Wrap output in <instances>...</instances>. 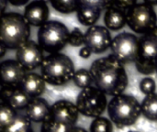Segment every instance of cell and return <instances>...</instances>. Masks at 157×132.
<instances>
[{"label": "cell", "instance_id": "27", "mask_svg": "<svg viewBox=\"0 0 157 132\" xmlns=\"http://www.w3.org/2000/svg\"><path fill=\"white\" fill-rule=\"evenodd\" d=\"M111 5V0H78V6L94 8L97 10H106Z\"/></svg>", "mask_w": 157, "mask_h": 132}, {"label": "cell", "instance_id": "33", "mask_svg": "<svg viewBox=\"0 0 157 132\" xmlns=\"http://www.w3.org/2000/svg\"><path fill=\"white\" fill-rule=\"evenodd\" d=\"M29 0H7L8 3H10L14 6H22L29 3Z\"/></svg>", "mask_w": 157, "mask_h": 132}, {"label": "cell", "instance_id": "35", "mask_svg": "<svg viewBox=\"0 0 157 132\" xmlns=\"http://www.w3.org/2000/svg\"><path fill=\"white\" fill-rule=\"evenodd\" d=\"M6 6H7V0H0V16L5 13Z\"/></svg>", "mask_w": 157, "mask_h": 132}, {"label": "cell", "instance_id": "16", "mask_svg": "<svg viewBox=\"0 0 157 132\" xmlns=\"http://www.w3.org/2000/svg\"><path fill=\"white\" fill-rule=\"evenodd\" d=\"M126 12L113 5H110L105 11L104 23L108 29L118 31L126 25Z\"/></svg>", "mask_w": 157, "mask_h": 132}, {"label": "cell", "instance_id": "26", "mask_svg": "<svg viewBox=\"0 0 157 132\" xmlns=\"http://www.w3.org/2000/svg\"><path fill=\"white\" fill-rule=\"evenodd\" d=\"M89 132H113V123L101 116L95 118L90 124Z\"/></svg>", "mask_w": 157, "mask_h": 132}, {"label": "cell", "instance_id": "12", "mask_svg": "<svg viewBox=\"0 0 157 132\" xmlns=\"http://www.w3.org/2000/svg\"><path fill=\"white\" fill-rule=\"evenodd\" d=\"M78 117L79 111L75 104L69 100H58L51 106L49 118L56 121L75 126L78 120Z\"/></svg>", "mask_w": 157, "mask_h": 132}, {"label": "cell", "instance_id": "4", "mask_svg": "<svg viewBox=\"0 0 157 132\" xmlns=\"http://www.w3.org/2000/svg\"><path fill=\"white\" fill-rule=\"evenodd\" d=\"M75 72L72 59L61 52L50 53L40 65V75L51 85L62 86L68 84Z\"/></svg>", "mask_w": 157, "mask_h": 132}, {"label": "cell", "instance_id": "25", "mask_svg": "<svg viewBox=\"0 0 157 132\" xmlns=\"http://www.w3.org/2000/svg\"><path fill=\"white\" fill-rule=\"evenodd\" d=\"M17 111L7 104L0 103V130L8 127L17 117Z\"/></svg>", "mask_w": 157, "mask_h": 132}, {"label": "cell", "instance_id": "11", "mask_svg": "<svg viewBox=\"0 0 157 132\" xmlns=\"http://www.w3.org/2000/svg\"><path fill=\"white\" fill-rule=\"evenodd\" d=\"M27 71L17 60H6L0 63V86L19 87Z\"/></svg>", "mask_w": 157, "mask_h": 132}, {"label": "cell", "instance_id": "7", "mask_svg": "<svg viewBox=\"0 0 157 132\" xmlns=\"http://www.w3.org/2000/svg\"><path fill=\"white\" fill-rule=\"evenodd\" d=\"M75 106L79 114L87 118L100 117L107 109V96L96 86L82 89L76 97Z\"/></svg>", "mask_w": 157, "mask_h": 132}, {"label": "cell", "instance_id": "40", "mask_svg": "<svg viewBox=\"0 0 157 132\" xmlns=\"http://www.w3.org/2000/svg\"><path fill=\"white\" fill-rule=\"evenodd\" d=\"M42 1H44L45 3H47V2H48V1H50V0H42Z\"/></svg>", "mask_w": 157, "mask_h": 132}, {"label": "cell", "instance_id": "5", "mask_svg": "<svg viewBox=\"0 0 157 132\" xmlns=\"http://www.w3.org/2000/svg\"><path fill=\"white\" fill-rule=\"evenodd\" d=\"M70 31L66 25L57 20H48L39 28L38 44L43 51L60 52L67 44Z\"/></svg>", "mask_w": 157, "mask_h": 132}, {"label": "cell", "instance_id": "28", "mask_svg": "<svg viewBox=\"0 0 157 132\" xmlns=\"http://www.w3.org/2000/svg\"><path fill=\"white\" fill-rule=\"evenodd\" d=\"M68 44L73 47H80L84 45V33L79 28H75L69 34Z\"/></svg>", "mask_w": 157, "mask_h": 132}, {"label": "cell", "instance_id": "23", "mask_svg": "<svg viewBox=\"0 0 157 132\" xmlns=\"http://www.w3.org/2000/svg\"><path fill=\"white\" fill-rule=\"evenodd\" d=\"M54 10L62 14H72L78 7V0H50Z\"/></svg>", "mask_w": 157, "mask_h": 132}, {"label": "cell", "instance_id": "39", "mask_svg": "<svg viewBox=\"0 0 157 132\" xmlns=\"http://www.w3.org/2000/svg\"><path fill=\"white\" fill-rule=\"evenodd\" d=\"M155 74H157V60L156 62H155Z\"/></svg>", "mask_w": 157, "mask_h": 132}, {"label": "cell", "instance_id": "6", "mask_svg": "<svg viewBox=\"0 0 157 132\" xmlns=\"http://www.w3.org/2000/svg\"><path fill=\"white\" fill-rule=\"evenodd\" d=\"M126 24L135 33L145 35L157 25L154 7L145 3H137L126 12Z\"/></svg>", "mask_w": 157, "mask_h": 132}, {"label": "cell", "instance_id": "36", "mask_svg": "<svg viewBox=\"0 0 157 132\" xmlns=\"http://www.w3.org/2000/svg\"><path fill=\"white\" fill-rule=\"evenodd\" d=\"M6 48L5 46H3L2 44H0V58H2L3 56H5V54L6 53Z\"/></svg>", "mask_w": 157, "mask_h": 132}, {"label": "cell", "instance_id": "31", "mask_svg": "<svg viewBox=\"0 0 157 132\" xmlns=\"http://www.w3.org/2000/svg\"><path fill=\"white\" fill-rule=\"evenodd\" d=\"M135 4H137V0H111V5L125 11L129 10Z\"/></svg>", "mask_w": 157, "mask_h": 132}, {"label": "cell", "instance_id": "1", "mask_svg": "<svg viewBox=\"0 0 157 132\" xmlns=\"http://www.w3.org/2000/svg\"><path fill=\"white\" fill-rule=\"evenodd\" d=\"M95 86L106 96L122 94L128 86V75L124 64L113 54L94 61L89 68Z\"/></svg>", "mask_w": 157, "mask_h": 132}, {"label": "cell", "instance_id": "32", "mask_svg": "<svg viewBox=\"0 0 157 132\" xmlns=\"http://www.w3.org/2000/svg\"><path fill=\"white\" fill-rule=\"evenodd\" d=\"M91 54H92L91 51H90L87 47H86V46H84V47L79 51V56H80L81 58H83V59H87V58H89V57L91 56Z\"/></svg>", "mask_w": 157, "mask_h": 132}, {"label": "cell", "instance_id": "34", "mask_svg": "<svg viewBox=\"0 0 157 132\" xmlns=\"http://www.w3.org/2000/svg\"><path fill=\"white\" fill-rule=\"evenodd\" d=\"M145 35H147L149 38H151L155 43L157 44V25L149 32V33H147V34H145Z\"/></svg>", "mask_w": 157, "mask_h": 132}, {"label": "cell", "instance_id": "15", "mask_svg": "<svg viewBox=\"0 0 157 132\" xmlns=\"http://www.w3.org/2000/svg\"><path fill=\"white\" fill-rule=\"evenodd\" d=\"M19 88H21L30 98L40 97L46 89V82L41 75L36 73L27 72Z\"/></svg>", "mask_w": 157, "mask_h": 132}, {"label": "cell", "instance_id": "24", "mask_svg": "<svg viewBox=\"0 0 157 132\" xmlns=\"http://www.w3.org/2000/svg\"><path fill=\"white\" fill-rule=\"evenodd\" d=\"M74 127L48 118L42 122L40 132H71Z\"/></svg>", "mask_w": 157, "mask_h": 132}, {"label": "cell", "instance_id": "19", "mask_svg": "<svg viewBox=\"0 0 157 132\" xmlns=\"http://www.w3.org/2000/svg\"><path fill=\"white\" fill-rule=\"evenodd\" d=\"M75 12H76V16H77V19L79 23L86 27H91L95 25L99 19L101 13H102L100 10H97V9L86 7V6H78Z\"/></svg>", "mask_w": 157, "mask_h": 132}, {"label": "cell", "instance_id": "3", "mask_svg": "<svg viewBox=\"0 0 157 132\" xmlns=\"http://www.w3.org/2000/svg\"><path fill=\"white\" fill-rule=\"evenodd\" d=\"M107 111L109 119L118 129L133 125L142 115L141 103L138 99L123 93L112 96L108 103Z\"/></svg>", "mask_w": 157, "mask_h": 132}, {"label": "cell", "instance_id": "37", "mask_svg": "<svg viewBox=\"0 0 157 132\" xmlns=\"http://www.w3.org/2000/svg\"><path fill=\"white\" fill-rule=\"evenodd\" d=\"M71 132H88L87 130H86L85 129H83V128H81V127H74L73 129H72V130Z\"/></svg>", "mask_w": 157, "mask_h": 132}, {"label": "cell", "instance_id": "17", "mask_svg": "<svg viewBox=\"0 0 157 132\" xmlns=\"http://www.w3.org/2000/svg\"><path fill=\"white\" fill-rule=\"evenodd\" d=\"M137 60L152 63H155L156 62L157 44L147 35H143L140 39L139 56Z\"/></svg>", "mask_w": 157, "mask_h": 132}, {"label": "cell", "instance_id": "18", "mask_svg": "<svg viewBox=\"0 0 157 132\" xmlns=\"http://www.w3.org/2000/svg\"><path fill=\"white\" fill-rule=\"evenodd\" d=\"M31 98L19 87L13 88L10 90L5 104H7L16 111L25 110Z\"/></svg>", "mask_w": 157, "mask_h": 132}, {"label": "cell", "instance_id": "10", "mask_svg": "<svg viewBox=\"0 0 157 132\" xmlns=\"http://www.w3.org/2000/svg\"><path fill=\"white\" fill-rule=\"evenodd\" d=\"M111 40L109 29L104 26L93 25L84 33V45L95 54L105 52L110 47Z\"/></svg>", "mask_w": 157, "mask_h": 132}, {"label": "cell", "instance_id": "13", "mask_svg": "<svg viewBox=\"0 0 157 132\" xmlns=\"http://www.w3.org/2000/svg\"><path fill=\"white\" fill-rule=\"evenodd\" d=\"M50 9L47 3L42 0H33L25 7L23 17L26 21L33 27H40L48 21Z\"/></svg>", "mask_w": 157, "mask_h": 132}, {"label": "cell", "instance_id": "20", "mask_svg": "<svg viewBox=\"0 0 157 132\" xmlns=\"http://www.w3.org/2000/svg\"><path fill=\"white\" fill-rule=\"evenodd\" d=\"M142 115L150 121H157V93L145 96L141 103Z\"/></svg>", "mask_w": 157, "mask_h": 132}, {"label": "cell", "instance_id": "41", "mask_svg": "<svg viewBox=\"0 0 157 132\" xmlns=\"http://www.w3.org/2000/svg\"><path fill=\"white\" fill-rule=\"evenodd\" d=\"M129 132H139V131H134V130H130Z\"/></svg>", "mask_w": 157, "mask_h": 132}, {"label": "cell", "instance_id": "2", "mask_svg": "<svg viewBox=\"0 0 157 132\" xmlns=\"http://www.w3.org/2000/svg\"><path fill=\"white\" fill-rule=\"evenodd\" d=\"M30 25L23 15L7 12L0 16V44L7 50H17L29 40Z\"/></svg>", "mask_w": 157, "mask_h": 132}, {"label": "cell", "instance_id": "8", "mask_svg": "<svg viewBox=\"0 0 157 132\" xmlns=\"http://www.w3.org/2000/svg\"><path fill=\"white\" fill-rule=\"evenodd\" d=\"M112 54L123 64L134 62L139 56L140 39L130 32H121L116 35L110 44Z\"/></svg>", "mask_w": 157, "mask_h": 132}, {"label": "cell", "instance_id": "14", "mask_svg": "<svg viewBox=\"0 0 157 132\" xmlns=\"http://www.w3.org/2000/svg\"><path fill=\"white\" fill-rule=\"evenodd\" d=\"M50 108L51 106L46 99L41 97L31 98L25 108V115L31 122L42 123L50 117Z\"/></svg>", "mask_w": 157, "mask_h": 132}, {"label": "cell", "instance_id": "21", "mask_svg": "<svg viewBox=\"0 0 157 132\" xmlns=\"http://www.w3.org/2000/svg\"><path fill=\"white\" fill-rule=\"evenodd\" d=\"M0 132H34L31 127V121L26 117V115L17 114L14 121L6 129Z\"/></svg>", "mask_w": 157, "mask_h": 132}, {"label": "cell", "instance_id": "30", "mask_svg": "<svg viewBox=\"0 0 157 132\" xmlns=\"http://www.w3.org/2000/svg\"><path fill=\"white\" fill-rule=\"evenodd\" d=\"M134 63H135L136 70L142 74L150 75V74H153L155 73V63L142 62L140 60H136L134 62Z\"/></svg>", "mask_w": 157, "mask_h": 132}, {"label": "cell", "instance_id": "38", "mask_svg": "<svg viewBox=\"0 0 157 132\" xmlns=\"http://www.w3.org/2000/svg\"><path fill=\"white\" fill-rule=\"evenodd\" d=\"M144 3H145L147 5H150L152 6H157V0H144Z\"/></svg>", "mask_w": 157, "mask_h": 132}, {"label": "cell", "instance_id": "22", "mask_svg": "<svg viewBox=\"0 0 157 132\" xmlns=\"http://www.w3.org/2000/svg\"><path fill=\"white\" fill-rule=\"evenodd\" d=\"M72 80H73L74 84L81 89L87 88V87L91 86L93 84L92 76H91L89 70L85 69V68L76 70L73 75Z\"/></svg>", "mask_w": 157, "mask_h": 132}, {"label": "cell", "instance_id": "9", "mask_svg": "<svg viewBox=\"0 0 157 132\" xmlns=\"http://www.w3.org/2000/svg\"><path fill=\"white\" fill-rule=\"evenodd\" d=\"M44 51L38 42L29 40L16 50V60L27 72L40 67L44 60Z\"/></svg>", "mask_w": 157, "mask_h": 132}, {"label": "cell", "instance_id": "29", "mask_svg": "<svg viewBox=\"0 0 157 132\" xmlns=\"http://www.w3.org/2000/svg\"><path fill=\"white\" fill-rule=\"evenodd\" d=\"M140 90L143 94H144L145 96L155 93V89H156V83L155 81L151 78V77H145L144 79L141 80L140 85H139Z\"/></svg>", "mask_w": 157, "mask_h": 132}]
</instances>
